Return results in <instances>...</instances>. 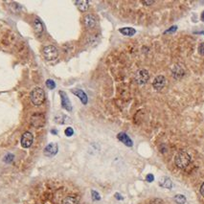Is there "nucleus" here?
<instances>
[{"label": "nucleus", "instance_id": "1", "mask_svg": "<svg viewBox=\"0 0 204 204\" xmlns=\"http://www.w3.org/2000/svg\"><path fill=\"white\" fill-rule=\"evenodd\" d=\"M174 163L179 169H185L191 164V156L188 152L184 151H179L178 154L175 155Z\"/></svg>", "mask_w": 204, "mask_h": 204}, {"label": "nucleus", "instance_id": "2", "mask_svg": "<svg viewBox=\"0 0 204 204\" xmlns=\"http://www.w3.org/2000/svg\"><path fill=\"white\" fill-rule=\"evenodd\" d=\"M31 101L36 106L41 105L45 102V92L40 87H36L31 92Z\"/></svg>", "mask_w": 204, "mask_h": 204}, {"label": "nucleus", "instance_id": "3", "mask_svg": "<svg viewBox=\"0 0 204 204\" xmlns=\"http://www.w3.org/2000/svg\"><path fill=\"white\" fill-rule=\"evenodd\" d=\"M42 55L44 59L48 61L56 60L59 57V51L53 45H47L42 49Z\"/></svg>", "mask_w": 204, "mask_h": 204}, {"label": "nucleus", "instance_id": "4", "mask_svg": "<svg viewBox=\"0 0 204 204\" xmlns=\"http://www.w3.org/2000/svg\"><path fill=\"white\" fill-rule=\"evenodd\" d=\"M134 79H135L136 83L142 86V84H145L148 83L149 79H150V74L146 69H140L135 73Z\"/></svg>", "mask_w": 204, "mask_h": 204}, {"label": "nucleus", "instance_id": "5", "mask_svg": "<svg viewBox=\"0 0 204 204\" xmlns=\"http://www.w3.org/2000/svg\"><path fill=\"white\" fill-rule=\"evenodd\" d=\"M31 124L35 128H41L45 125V116L42 113H35L31 117Z\"/></svg>", "mask_w": 204, "mask_h": 204}, {"label": "nucleus", "instance_id": "6", "mask_svg": "<svg viewBox=\"0 0 204 204\" xmlns=\"http://www.w3.org/2000/svg\"><path fill=\"white\" fill-rule=\"evenodd\" d=\"M167 84V79L163 75H158L154 78L152 82V86L156 91H161V90L166 86Z\"/></svg>", "mask_w": 204, "mask_h": 204}, {"label": "nucleus", "instance_id": "7", "mask_svg": "<svg viewBox=\"0 0 204 204\" xmlns=\"http://www.w3.org/2000/svg\"><path fill=\"white\" fill-rule=\"evenodd\" d=\"M59 151V147L56 143H50L49 145H47L43 150V154L47 157H53L55 156L57 154H58Z\"/></svg>", "mask_w": 204, "mask_h": 204}, {"label": "nucleus", "instance_id": "8", "mask_svg": "<svg viewBox=\"0 0 204 204\" xmlns=\"http://www.w3.org/2000/svg\"><path fill=\"white\" fill-rule=\"evenodd\" d=\"M33 142H34V135L29 131L24 132L21 137V141H20L21 146L25 149H28L32 146Z\"/></svg>", "mask_w": 204, "mask_h": 204}, {"label": "nucleus", "instance_id": "9", "mask_svg": "<svg viewBox=\"0 0 204 204\" xmlns=\"http://www.w3.org/2000/svg\"><path fill=\"white\" fill-rule=\"evenodd\" d=\"M172 75L174 79L179 80V79L183 78L185 75V69L181 64H175L172 68Z\"/></svg>", "mask_w": 204, "mask_h": 204}, {"label": "nucleus", "instance_id": "10", "mask_svg": "<svg viewBox=\"0 0 204 204\" xmlns=\"http://www.w3.org/2000/svg\"><path fill=\"white\" fill-rule=\"evenodd\" d=\"M84 25H86L88 29H92L96 25H97V18L95 15L89 14L84 16Z\"/></svg>", "mask_w": 204, "mask_h": 204}, {"label": "nucleus", "instance_id": "11", "mask_svg": "<svg viewBox=\"0 0 204 204\" xmlns=\"http://www.w3.org/2000/svg\"><path fill=\"white\" fill-rule=\"evenodd\" d=\"M60 98H61V106L63 107L65 110L71 111L72 110V105H71L69 99H68V97H67L66 93L63 92V91H60Z\"/></svg>", "mask_w": 204, "mask_h": 204}, {"label": "nucleus", "instance_id": "12", "mask_svg": "<svg viewBox=\"0 0 204 204\" xmlns=\"http://www.w3.org/2000/svg\"><path fill=\"white\" fill-rule=\"evenodd\" d=\"M72 93L75 94L76 96H78V97L80 98L81 102H82L83 105H86L87 104V102H88L87 95L86 94V92L83 91L82 89H73L72 90Z\"/></svg>", "mask_w": 204, "mask_h": 204}, {"label": "nucleus", "instance_id": "13", "mask_svg": "<svg viewBox=\"0 0 204 204\" xmlns=\"http://www.w3.org/2000/svg\"><path fill=\"white\" fill-rule=\"evenodd\" d=\"M117 137H118V139L120 140L122 143H124L126 146H128V147H132V144H133L132 143V140L130 139L125 132L119 133Z\"/></svg>", "mask_w": 204, "mask_h": 204}, {"label": "nucleus", "instance_id": "14", "mask_svg": "<svg viewBox=\"0 0 204 204\" xmlns=\"http://www.w3.org/2000/svg\"><path fill=\"white\" fill-rule=\"evenodd\" d=\"M33 26H34V30H35V33L37 35H40V34L43 32V24L39 18H36L34 20Z\"/></svg>", "mask_w": 204, "mask_h": 204}, {"label": "nucleus", "instance_id": "15", "mask_svg": "<svg viewBox=\"0 0 204 204\" xmlns=\"http://www.w3.org/2000/svg\"><path fill=\"white\" fill-rule=\"evenodd\" d=\"M159 185L161 187H163V188H166V189H171L172 186H173V182L172 180L170 179L169 177H161L160 180H159Z\"/></svg>", "mask_w": 204, "mask_h": 204}, {"label": "nucleus", "instance_id": "16", "mask_svg": "<svg viewBox=\"0 0 204 204\" xmlns=\"http://www.w3.org/2000/svg\"><path fill=\"white\" fill-rule=\"evenodd\" d=\"M75 4L77 5L78 9L81 11V12H86L87 11L88 7H89V2L86 1V0H80V1H76Z\"/></svg>", "mask_w": 204, "mask_h": 204}, {"label": "nucleus", "instance_id": "17", "mask_svg": "<svg viewBox=\"0 0 204 204\" xmlns=\"http://www.w3.org/2000/svg\"><path fill=\"white\" fill-rule=\"evenodd\" d=\"M120 33L123 34L125 36H128V37H131L133 36L134 34L136 33V31L133 29V28H129V27H126V28H121L120 30Z\"/></svg>", "mask_w": 204, "mask_h": 204}, {"label": "nucleus", "instance_id": "18", "mask_svg": "<svg viewBox=\"0 0 204 204\" xmlns=\"http://www.w3.org/2000/svg\"><path fill=\"white\" fill-rule=\"evenodd\" d=\"M61 204H80L75 196H67L62 200Z\"/></svg>", "mask_w": 204, "mask_h": 204}, {"label": "nucleus", "instance_id": "19", "mask_svg": "<svg viewBox=\"0 0 204 204\" xmlns=\"http://www.w3.org/2000/svg\"><path fill=\"white\" fill-rule=\"evenodd\" d=\"M174 200L177 204H184L186 202V197L182 195H176L174 196Z\"/></svg>", "mask_w": 204, "mask_h": 204}, {"label": "nucleus", "instance_id": "20", "mask_svg": "<svg viewBox=\"0 0 204 204\" xmlns=\"http://www.w3.org/2000/svg\"><path fill=\"white\" fill-rule=\"evenodd\" d=\"M46 86L49 89H54L56 87V83L53 80H47L46 81Z\"/></svg>", "mask_w": 204, "mask_h": 204}, {"label": "nucleus", "instance_id": "21", "mask_svg": "<svg viewBox=\"0 0 204 204\" xmlns=\"http://www.w3.org/2000/svg\"><path fill=\"white\" fill-rule=\"evenodd\" d=\"M64 133H65L66 136H68V137H70V136H72L73 134H74V130H73L72 128H67L65 129Z\"/></svg>", "mask_w": 204, "mask_h": 204}, {"label": "nucleus", "instance_id": "22", "mask_svg": "<svg viewBox=\"0 0 204 204\" xmlns=\"http://www.w3.org/2000/svg\"><path fill=\"white\" fill-rule=\"evenodd\" d=\"M91 194H92V198L94 200H100V196H99V194L96 191H92L91 192Z\"/></svg>", "mask_w": 204, "mask_h": 204}, {"label": "nucleus", "instance_id": "23", "mask_svg": "<svg viewBox=\"0 0 204 204\" xmlns=\"http://www.w3.org/2000/svg\"><path fill=\"white\" fill-rule=\"evenodd\" d=\"M12 160H14V155L13 154H7L4 158L5 162H12Z\"/></svg>", "mask_w": 204, "mask_h": 204}, {"label": "nucleus", "instance_id": "24", "mask_svg": "<svg viewBox=\"0 0 204 204\" xmlns=\"http://www.w3.org/2000/svg\"><path fill=\"white\" fill-rule=\"evenodd\" d=\"M198 53L201 56H204V43H201L199 46H198Z\"/></svg>", "mask_w": 204, "mask_h": 204}, {"label": "nucleus", "instance_id": "25", "mask_svg": "<svg viewBox=\"0 0 204 204\" xmlns=\"http://www.w3.org/2000/svg\"><path fill=\"white\" fill-rule=\"evenodd\" d=\"M176 29H177V27L176 26H173V27H171L170 29L168 30V31H166L164 34H170V33H174L175 31H176Z\"/></svg>", "mask_w": 204, "mask_h": 204}, {"label": "nucleus", "instance_id": "26", "mask_svg": "<svg viewBox=\"0 0 204 204\" xmlns=\"http://www.w3.org/2000/svg\"><path fill=\"white\" fill-rule=\"evenodd\" d=\"M146 179H147V181H149V182H152L154 179V175H152V174H148V175H147Z\"/></svg>", "mask_w": 204, "mask_h": 204}, {"label": "nucleus", "instance_id": "27", "mask_svg": "<svg viewBox=\"0 0 204 204\" xmlns=\"http://www.w3.org/2000/svg\"><path fill=\"white\" fill-rule=\"evenodd\" d=\"M143 5H145V6H150V5L154 4V1H142Z\"/></svg>", "mask_w": 204, "mask_h": 204}, {"label": "nucleus", "instance_id": "28", "mask_svg": "<svg viewBox=\"0 0 204 204\" xmlns=\"http://www.w3.org/2000/svg\"><path fill=\"white\" fill-rule=\"evenodd\" d=\"M200 194H201V196L204 197V183H202L201 184V186H200Z\"/></svg>", "mask_w": 204, "mask_h": 204}, {"label": "nucleus", "instance_id": "29", "mask_svg": "<svg viewBox=\"0 0 204 204\" xmlns=\"http://www.w3.org/2000/svg\"><path fill=\"white\" fill-rule=\"evenodd\" d=\"M201 20L202 21H204V12L202 13V15H201Z\"/></svg>", "mask_w": 204, "mask_h": 204}]
</instances>
